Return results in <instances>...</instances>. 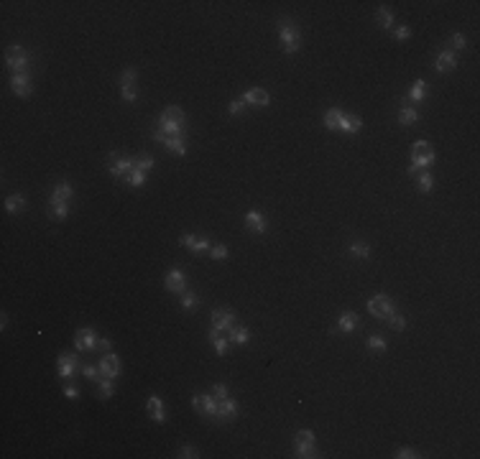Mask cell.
<instances>
[{
    "label": "cell",
    "mask_w": 480,
    "mask_h": 459,
    "mask_svg": "<svg viewBox=\"0 0 480 459\" xmlns=\"http://www.w3.org/2000/svg\"><path fill=\"white\" fill-rule=\"evenodd\" d=\"M159 130H164L166 136H184V113L182 107L171 105L161 113L159 118Z\"/></svg>",
    "instance_id": "6da1fadb"
},
{
    "label": "cell",
    "mask_w": 480,
    "mask_h": 459,
    "mask_svg": "<svg viewBox=\"0 0 480 459\" xmlns=\"http://www.w3.org/2000/svg\"><path fill=\"white\" fill-rule=\"evenodd\" d=\"M278 38H281V46H283L286 54H296L299 51L301 33H299V28L291 23V20H281V23H278Z\"/></svg>",
    "instance_id": "7a4b0ae2"
},
{
    "label": "cell",
    "mask_w": 480,
    "mask_h": 459,
    "mask_svg": "<svg viewBox=\"0 0 480 459\" xmlns=\"http://www.w3.org/2000/svg\"><path fill=\"white\" fill-rule=\"evenodd\" d=\"M28 54L23 51V46H18V43H13V46H8L5 51V64L13 69V74H20V72H28Z\"/></svg>",
    "instance_id": "3957f363"
},
{
    "label": "cell",
    "mask_w": 480,
    "mask_h": 459,
    "mask_svg": "<svg viewBox=\"0 0 480 459\" xmlns=\"http://www.w3.org/2000/svg\"><path fill=\"white\" fill-rule=\"evenodd\" d=\"M432 161H434V148L427 141H417V143H414V148H411V166L427 168Z\"/></svg>",
    "instance_id": "277c9868"
},
{
    "label": "cell",
    "mask_w": 480,
    "mask_h": 459,
    "mask_svg": "<svg viewBox=\"0 0 480 459\" xmlns=\"http://www.w3.org/2000/svg\"><path fill=\"white\" fill-rule=\"evenodd\" d=\"M368 311L376 319H388L391 314H394V301H391L386 294H378V296H373L368 301Z\"/></svg>",
    "instance_id": "5b68a950"
},
{
    "label": "cell",
    "mask_w": 480,
    "mask_h": 459,
    "mask_svg": "<svg viewBox=\"0 0 480 459\" xmlns=\"http://www.w3.org/2000/svg\"><path fill=\"white\" fill-rule=\"evenodd\" d=\"M192 406H194V411L205 413L207 419H217V398L212 393H197V396L192 398Z\"/></svg>",
    "instance_id": "8992f818"
},
{
    "label": "cell",
    "mask_w": 480,
    "mask_h": 459,
    "mask_svg": "<svg viewBox=\"0 0 480 459\" xmlns=\"http://www.w3.org/2000/svg\"><path fill=\"white\" fill-rule=\"evenodd\" d=\"M235 326V314L230 309H215L212 311V329L217 332H228Z\"/></svg>",
    "instance_id": "52a82bcc"
},
{
    "label": "cell",
    "mask_w": 480,
    "mask_h": 459,
    "mask_svg": "<svg viewBox=\"0 0 480 459\" xmlns=\"http://www.w3.org/2000/svg\"><path fill=\"white\" fill-rule=\"evenodd\" d=\"M74 344H77L79 352H90V349H95V347H97V334H95V329H90V326H84V329H77Z\"/></svg>",
    "instance_id": "ba28073f"
},
{
    "label": "cell",
    "mask_w": 480,
    "mask_h": 459,
    "mask_svg": "<svg viewBox=\"0 0 480 459\" xmlns=\"http://www.w3.org/2000/svg\"><path fill=\"white\" fill-rule=\"evenodd\" d=\"M164 286H166V291H171V294H184L187 291V278H184V273L179 271V268H171L169 273H166V281H164Z\"/></svg>",
    "instance_id": "9c48e42d"
},
{
    "label": "cell",
    "mask_w": 480,
    "mask_h": 459,
    "mask_svg": "<svg viewBox=\"0 0 480 459\" xmlns=\"http://www.w3.org/2000/svg\"><path fill=\"white\" fill-rule=\"evenodd\" d=\"M10 87L18 97H28L31 95V72H20V74H13L10 77Z\"/></svg>",
    "instance_id": "30bf717a"
},
{
    "label": "cell",
    "mask_w": 480,
    "mask_h": 459,
    "mask_svg": "<svg viewBox=\"0 0 480 459\" xmlns=\"http://www.w3.org/2000/svg\"><path fill=\"white\" fill-rule=\"evenodd\" d=\"M56 373L64 378V380H69L74 373H77V355H61L59 360H56Z\"/></svg>",
    "instance_id": "8fae6325"
},
{
    "label": "cell",
    "mask_w": 480,
    "mask_h": 459,
    "mask_svg": "<svg viewBox=\"0 0 480 459\" xmlns=\"http://www.w3.org/2000/svg\"><path fill=\"white\" fill-rule=\"evenodd\" d=\"M100 373H102V378H118L120 375V360H118V355H110L107 352L102 360H100Z\"/></svg>",
    "instance_id": "7c38bea8"
},
{
    "label": "cell",
    "mask_w": 480,
    "mask_h": 459,
    "mask_svg": "<svg viewBox=\"0 0 480 459\" xmlns=\"http://www.w3.org/2000/svg\"><path fill=\"white\" fill-rule=\"evenodd\" d=\"M243 102L255 105V107H266L271 102V97H268V92L263 90V87H250V90H245V95H243Z\"/></svg>",
    "instance_id": "4fadbf2b"
},
{
    "label": "cell",
    "mask_w": 480,
    "mask_h": 459,
    "mask_svg": "<svg viewBox=\"0 0 480 459\" xmlns=\"http://www.w3.org/2000/svg\"><path fill=\"white\" fill-rule=\"evenodd\" d=\"M110 158H113V166H110L113 176H128L136 168V158H118V153H113Z\"/></svg>",
    "instance_id": "5bb4252c"
},
{
    "label": "cell",
    "mask_w": 480,
    "mask_h": 459,
    "mask_svg": "<svg viewBox=\"0 0 480 459\" xmlns=\"http://www.w3.org/2000/svg\"><path fill=\"white\" fill-rule=\"evenodd\" d=\"M238 401L235 398H223L220 403H217V419H223V421H230V419H235L238 416Z\"/></svg>",
    "instance_id": "9a60e30c"
},
{
    "label": "cell",
    "mask_w": 480,
    "mask_h": 459,
    "mask_svg": "<svg viewBox=\"0 0 480 459\" xmlns=\"http://www.w3.org/2000/svg\"><path fill=\"white\" fill-rule=\"evenodd\" d=\"M146 411H148V416L151 421H156V424H164L166 421V413H164V401L159 396H151L148 403H146Z\"/></svg>",
    "instance_id": "2e32d148"
},
{
    "label": "cell",
    "mask_w": 480,
    "mask_h": 459,
    "mask_svg": "<svg viewBox=\"0 0 480 459\" xmlns=\"http://www.w3.org/2000/svg\"><path fill=\"white\" fill-rule=\"evenodd\" d=\"M245 227L253 232V235H263L266 232V217L260 212H248L245 214Z\"/></svg>",
    "instance_id": "e0dca14e"
},
{
    "label": "cell",
    "mask_w": 480,
    "mask_h": 459,
    "mask_svg": "<svg viewBox=\"0 0 480 459\" xmlns=\"http://www.w3.org/2000/svg\"><path fill=\"white\" fill-rule=\"evenodd\" d=\"M294 447H296V449H317V436H314L309 429H301V431H296V436H294Z\"/></svg>",
    "instance_id": "ac0fdd59"
},
{
    "label": "cell",
    "mask_w": 480,
    "mask_h": 459,
    "mask_svg": "<svg viewBox=\"0 0 480 459\" xmlns=\"http://www.w3.org/2000/svg\"><path fill=\"white\" fill-rule=\"evenodd\" d=\"M166 146L169 153H174V156H184L187 153V143H184V136H164L161 141Z\"/></svg>",
    "instance_id": "d6986e66"
},
{
    "label": "cell",
    "mask_w": 480,
    "mask_h": 459,
    "mask_svg": "<svg viewBox=\"0 0 480 459\" xmlns=\"http://www.w3.org/2000/svg\"><path fill=\"white\" fill-rule=\"evenodd\" d=\"M74 196V189H72V184L69 181H61V184H56L54 186V191H51V204H59V202H69Z\"/></svg>",
    "instance_id": "ffe728a7"
},
{
    "label": "cell",
    "mask_w": 480,
    "mask_h": 459,
    "mask_svg": "<svg viewBox=\"0 0 480 459\" xmlns=\"http://www.w3.org/2000/svg\"><path fill=\"white\" fill-rule=\"evenodd\" d=\"M457 67V56H455V51H442L440 56H437V61H434V69L437 72H452Z\"/></svg>",
    "instance_id": "44dd1931"
},
{
    "label": "cell",
    "mask_w": 480,
    "mask_h": 459,
    "mask_svg": "<svg viewBox=\"0 0 480 459\" xmlns=\"http://www.w3.org/2000/svg\"><path fill=\"white\" fill-rule=\"evenodd\" d=\"M355 326H358V314H355V311H345V314L340 316V321H337V329H340L342 334H353Z\"/></svg>",
    "instance_id": "7402d4cb"
},
{
    "label": "cell",
    "mask_w": 480,
    "mask_h": 459,
    "mask_svg": "<svg viewBox=\"0 0 480 459\" xmlns=\"http://www.w3.org/2000/svg\"><path fill=\"white\" fill-rule=\"evenodd\" d=\"M360 128H363V120H360V118H355V115H342V123H340L337 130H342V133H347V136H355V133H360Z\"/></svg>",
    "instance_id": "603a6c76"
},
{
    "label": "cell",
    "mask_w": 480,
    "mask_h": 459,
    "mask_svg": "<svg viewBox=\"0 0 480 459\" xmlns=\"http://www.w3.org/2000/svg\"><path fill=\"white\" fill-rule=\"evenodd\" d=\"M5 209L10 212V214H20L26 209V196L23 194H10L8 199H5Z\"/></svg>",
    "instance_id": "cb8c5ba5"
},
{
    "label": "cell",
    "mask_w": 480,
    "mask_h": 459,
    "mask_svg": "<svg viewBox=\"0 0 480 459\" xmlns=\"http://www.w3.org/2000/svg\"><path fill=\"white\" fill-rule=\"evenodd\" d=\"M342 110H337V107H332V110H327V115H324V128L327 130H337L340 128V123H342Z\"/></svg>",
    "instance_id": "d4e9b609"
},
{
    "label": "cell",
    "mask_w": 480,
    "mask_h": 459,
    "mask_svg": "<svg viewBox=\"0 0 480 459\" xmlns=\"http://www.w3.org/2000/svg\"><path fill=\"white\" fill-rule=\"evenodd\" d=\"M427 82L424 79H417V82H414L411 84V90H409V97H411V102H422L424 97H427Z\"/></svg>",
    "instance_id": "484cf974"
},
{
    "label": "cell",
    "mask_w": 480,
    "mask_h": 459,
    "mask_svg": "<svg viewBox=\"0 0 480 459\" xmlns=\"http://www.w3.org/2000/svg\"><path fill=\"white\" fill-rule=\"evenodd\" d=\"M419 120V113H417V107H409V105H404L401 110H399V123L401 125H414Z\"/></svg>",
    "instance_id": "4316f807"
},
{
    "label": "cell",
    "mask_w": 480,
    "mask_h": 459,
    "mask_svg": "<svg viewBox=\"0 0 480 459\" xmlns=\"http://www.w3.org/2000/svg\"><path fill=\"white\" fill-rule=\"evenodd\" d=\"M67 214H69V202H59V204H51V212H49V217H51V220L61 222V220H67Z\"/></svg>",
    "instance_id": "83f0119b"
},
{
    "label": "cell",
    "mask_w": 480,
    "mask_h": 459,
    "mask_svg": "<svg viewBox=\"0 0 480 459\" xmlns=\"http://www.w3.org/2000/svg\"><path fill=\"white\" fill-rule=\"evenodd\" d=\"M250 339V332L245 329V326H233L230 329V342L233 344H245Z\"/></svg>",
    "instance_id": "f1b7e54d"
},
{
    "label": "cell",
    "mask_w": 480,
    "mask_h": 459,
    "mask_svg": "<svg viewBox=\"0 0 480 459\" xmlns=\"http://www.w3.org/2000/svg\"><path fill=\"white\" fill-rule=\"evenodd\" d=\"M210 342L215 344L217 355H225V352H228V339H225L220 332H217V329H212V332H210Z\"/></svg>",
    "instance_id": "f546056e"
},
{
    "label": "cell",
    "mask_w": 480,
    "mask_h": 459,
    "mask_svg": "<svg viewBox=\"0 0 480 459\" xmlns=\"http://www.w3.org/2000/svg\"><path fill=\"white\" fill-rule=\"evenodd\" d=\"M97 385H100V398H110L113 393H115V385H113V378H100L97 380Z\"/></svg>",
    "instance_id": "4dcf8cb0"
},
{
    "label": "cell",
    "mask_w": 480,
    "mask_h": 459,
    "mask_svg": "<svg viewBox=\"0 0 480 459\" xmlns=\"http://www.w3.org/2000/svg\"><path fill=\"white\" fill-rule=\"evenodd\" d=\"M347 253H350L353 258L365 260V258L370 255V248H368V243H360V240H358V243H353V245H350V250H347Z\"/></svg>",
    "instance_id": "1f68e13d"
},
{
    "label": "cell",
    "mask_w": 480,
    "mask_h": 459,
    "mask_svg": "<svg viewBox=\"0 0 480 459\" xmlns=\"http://www.w3.org/2000/svg\"><path fill=\"white\" fill-rule=\"evenodd\" d=\"M125 179H128V184H130V186H143V184H146V173H143V171H138V168H133Z\"/></svg>",
    "instance_id": "d6a6232c"
},
{
    "label": "cell",
    "mask_w": 480,
    "mask_h": 459,
    "mask_svg": "<svg viewBox=\"0 0 480 459\" xmlns=\"http://www.w3.org/2000/svg\"><path fill=\"white\" fill-rule=\"evenodd\" d=\"M82 375L90 380V383H97L100 378H102V373H100V367H95V365H84L82 367Z\"/></svg>",
    "instance_id": "836d02e7"
},
{
    "label": "cell",
    "mask_w": 480,
    "mask_h": 459,
    "mask_svg": "<svg viewBox=\"0 0 480 459\" xmlns=\"http://www.w3.org/2000/svg\"><path fill=\"white\" fill-rule=\"evenodd\" d=\"M368 349H370V352H383V349H386V339L378 337V334L368 337Z\"/></svg>",
    "instance_id": "e575fe53"
},
{
    "label": "cell",
    "mask_w": 480,
    "mask_h": 459,
    "mask_svg": "<svg viewBox=\"0 0 480 459\" xmlns=\"http://www.w3.org/2000/svg\"><path fill=\"white\" fill-rule=\"evenodd\" d=\"M432 186H434V179H432V173L429 171H422L419 173V191H432Z\"/></svg>",
    "instance_id": "d590c367"
},
{
    "label": "cell",
    "mask_w": 480,
    "mask_h": 459,
    "mask_svg": "<svg viewBox=\"0 0 480 459\" xmlns=\"http://www.w3.org/2000/svg\"><path fill=\"white\" fill-rule=\"evenodd\" d=\"M136 79H138L136 69H125L123 77H120V87H136Z\"/></svg>",
    "instance_id": "8d00e7d4"
},
{
    "label": "cell",
    "mask_w": 480,
    "mask_h": 459,
    "mask_svg": "<svg viewBox=\"0 0 480 459\" xmlns=\"http://www.w3.org/2000/svg\"><path fill=\"white\" fill-rule=\"evenodd\" d=\"M378 23H381L383 28H391V26H394V13H391L388 8H381V10H378Z\"/></svg>",
    "instance_id": "74e56055"
},
{
    "label": "cell",
    "mask_w": 480,
    "mask_h": 459,
    "mask_svg": "<svg viewBox=\"0 0 480 459\" xmlns=\"http://www.w3.org/2000/svg\"><path fill=\"white\" fill-rule=\"evenodd\" d=\"M197 294H192V291H184L182 294V306H184V309L189 311V309H194V306H197Z\"/></svg>",
    "instance_id": "f35d334b"
},
{
    "label": "cell",
    "mask_w": 480,
    "mask_h": 459,
    "mask_svg": "<svg viewBox=\"0 0 480 459\" xmlns=\"http://www.w3.org/2000/svg\"><path fill=\"white\" fill-rule=\"evenodd\" d=\"M136 168H138V171H143V173H148L151 168H154V158H151V156H141V158H136Z\"/></svg>",
    "instance_id": "ab89813d"
},
{
    "label": "cell",
    "mask_w": 480,
    "mask_h": 459,
    "mask_svg": "<svg viewBox=\"0 0 480 459\" xmlns=\"http://www.w3.org/2000/svg\"><path fill=\"white\" fill-rule=\"evenodd\" d=\"M386 321H388L391 326H394V329H399V332H401L404 326H406V316H401V314H391Z\"/></svg>",
    "instance_id": "60d3db41"
},
{
    "label": "cell",
    "mask_w": 480,
    "mask_h": 459,
    "mask_svg": "<svg viewBox=\"0 0 480 459\" xmlns=\"http://www.w3.org/2000/svg\"><path fill=\"white\" fill-rule=\"evenodd\" d=\"M210 255H212L215 260H225V258H228V248H225V245H212V248H210Z\"/></svg>",
    "instance_id": "b9f144b4"
},
{
    "label": "cell",
    "mask_w": 480,
    "mask_h": 459,
    "mask_svg": "<svg viewBox=\"0 0 480 459\" xmlns=\"http://www.w3.org/2000/svg\"><path fill=\"white\" fill-rule=\"evenodd\" d=\"M212 396L217 398V403H220L223 398H228V385H223V383H217V385H212Z\"/></svg>",
    "instance_id": "7bdbcfd3"
},
{
    "label": "cell",
    "mask_w": 480,
    "mask_h": 459,
    "mask_svg": "<svg viewBox=\"0 0 480 459\" xmlns=\"http://www.w3.org/2000/svg\"><path fill=\"white\" fill-rule=\"evenodd\" d=\"M243 110H245V102H243V100H233V102L228 105V113H230V115H240Z\"/></svg>",
    "instance_id": "ee69618b"
},
{
    "label": "cell",
    "mask_w": 480,
    "mask_h": 459,
    "mask_svg": "<svg viewBox=\"0 0 480 459\" xmlns=\"http://www.w3.org/2000/svg\"><path fill=\"white\" fill-rule=\"evenodd\" d=\"M450 46H452V49H465V46H468V41H465V36H463V33H455V36L450 38Z\"/></svg>",
    "instance_id": "f6af8a7d"
},
{
    "label": "cell",
    "mask_w": 480,
    "mask_h": 459,
    "mask_svg": "<svg viewBox=\"0 0 480 459\" xmlns=\"http://www.w3.org/2000/svg\"><path fill=\"white\" fill-rule=\"evenodd\" d=\"M123 100H125V102H136V100H138L136 87H123Z\"/></svg>",
    "instance_id": "bcb514c9"
},
{
    "label": "cell",
    "mask_w": 480,
    "mask_h": 459,
    "mask_svg": "<svg viewBox=\"0 0 480 459\" xmlns=\"http://www.w3.org/2000/svg\"><path fill=\"white\" fill-rule=\"evenodd\" d=\"M179 457H184V459H192V457H200V452H197V447H192V444H187V447H182V452H179Z\"/></svg>",
    "instance_id": "7dc6e473"
},
{
    "label": "cell",
    "mask_w": 480,
    "mask_h": 459,
    "mask_svg": "<svg viewBox=\"0 0 480 459\" xmlns=\"http://www.w3.org/2000/svg\"><path fill=\"white\" fill-rule=\"evenodd\" d=\"M210 243H207V240H197V243H194L192 245V253H210Z\"/></svg>",
    "instance_id": "c3c4849f"
},
{
    "label": "cell",
    "mask_w": 480,
    "mask_h": 459,
    "mask_svg": "<svg viewBox=\"0 0 480 459\" xmlns=\"http://www.w3.org/2000/svg\"><path fill=\"white\" fill-rule=\"evenodd\" d=\"M396 457H399V459H417L419 454L414 452V449H409V447H404V449H399V452H396Z\"/></svg>",
    "instance_id": "681fc988"
},
{
    "label": "cell",
    "mask_w": 480,
    "mask_h": 459,
    "mask_svg": "<svg viewBox=\"0 0 480 459\" xmlns=\"http://www.w3.org/2000/svg\"><path fill=\"white\" fill-rule=\"evenodd\" d=\"M64 396H67L69 401H77L79 398V388L77 385H67V388H64Z\"/></svg>",
    "instance_id": "f907efd6"
},
{
    "label": "cell",
    "mask_w": 480,
    "mask_h": 459,
    "mask_svg": "<svg viewBox=\"0 0 480 459\" xmlns=\"http://www.w3.org/2000/svg\"><path fill=\"white\" fill-rule=\"evenodd\" d=\"M296 457L299 459H314L319 454H317V449H296Z\"/></svg>",
    "instance_id": "816d5d0a"
},
{
    "label": "cell",
    "mask_w": 480,
    "mask_h": 459,
    "mask_svg": "<svg viewBox=\"0 0 480 459\" xmlns=\"http://www.w3.org/2000/svg\"><path fill=\"white\" fill-rule=\"evenodd\" d=\"M409 36H411V28H409V26H399V28H396V38H399V41H406Z\"/></svg>",
    "instance_id": "f5cc1de1"
},
{
    "label": "cell",
    "mask_w": 480,
    "mask_h": 459,
    "mask_svg": "<svg viewBox=\"0 0 480 459\" xmlns=\"http://www.w3.org/2000/svg\"><path fill=\"white\" fill-rule=\"evenodd\" d=\"M179 243H182V245H184V248H192V245H194V243H197V237H194V235H184V237H182V240H179Z\"/></svg>",
    "instance_id": "db71d44e"
},
{
    "label": "cell",
    "mask_w": 480,
    "mask_h": 459,
    "mask_svg": "<svg viewBox=\"0 0 480 459\" xmlns=\"http://www.w3.org/2000/svg\"><path fill=\"white\" fill-rule=\"evenodd\" d=\"M97 347L102 349V352H110V349H113V342H110V339H97Z\"/></svg>",
    "instance_id": "11a10c76"
},
{
    "label": "cell",
    "mask_w": 480,
    "mask_h": 459,
    "mask_svg": "<svg viewBox=\"0 0 480 459\" xmlns=\"http://www.w3.org/2000/svg\"><path fill=\"white\" fill-rule=\"evenodd\" d=\"M5 326H8V316L3 314V316H0V329H5Z\"/></svg>",
    "instance_id": "9f6ffc18"
}]
</instances>
